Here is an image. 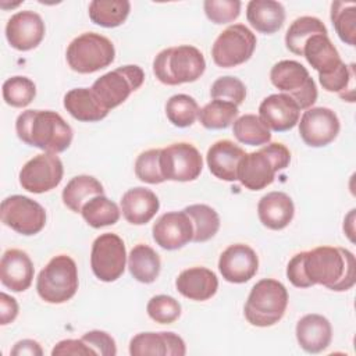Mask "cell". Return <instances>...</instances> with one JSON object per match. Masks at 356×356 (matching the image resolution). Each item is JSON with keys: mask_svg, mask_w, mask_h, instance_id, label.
Returning <instances> with one entry per match:
<instances>
[{"mask_svg": "<svg viewBox=\"0 0 356 356\" xmlns=\"http://www.w3.org/2000/svg\"><path fill=\"white\" fill-rule=\"evenodd\" d=\"M248 22L260 33H275L285 21V8L274 0H252L246 7Z\"/></svg>", "mask_w": 356, "mask_h": 356, "instance_id": "f1b7e54d", "label": "cell"}, {"mask_svg": "<svg viewBox=\"0 0 356 356\" xmlns=\"http://www.w3.org/2000/svg\"><path fill=\"white\" fill-rule=\"evenodd\" d=\"M127 264V250L124 241L111 232L99 235L90 252V267L93 274L104 282H113L118 280Z\"/></svg>", "mask_w": 356, "mask_h": 356, "instance_id": "8fae6325", "label": "cell"}, {"mask_svg": "<svg viewBox=\"0 0 356 356\" xmlns=\"http://www.w3.org/2000/svg\"><path fill=\"white\" fill-rule=\"evenodd\" d=\"M35 268L31 257L21 249H8L0 260L1 284L13 292L26 291L33 280Z\"/></svg>", "mask_w": 356, "mask_h": 356, "instance_id": "44dd1931", "label": "cell"}, {"mask_svg": "<svg viewBox=\"0 0 356 356\" xmlns=\"http://www.w3.org/2000/svg\"><path fill=\"white\" fill-rule=\"evenodd\" d=\"M339 118L327 107H310L300 117L299 135L310 147L330 145L339 134Z\"/></svg>", "mask_w": 356, "mask_h": 356, "instance_id": "9a60e30c", "label": "cell"}, {"mask_svg": "<svg viewBox=\"0 0 356 356\" xmlns=\"http://www.w3.org/2000/svg\"><path fill=\"white\" fill-rule=\"evenodd\" d=\"M36 96V86L33 81L26 76H11L3 83L4 102L17 108L26 107Z\"/></svg>", "mask_w": 356, "mask_h": 356, "instance_id": "ab89813d", "label": "cell"}, {"mask_svg": "<svg viewBox=\"0 0 356 356\" xmlns=\"http://www.w3.org/2000/svg\"><path fill=\"white\" fill-rule=\"evenodd\" d=\"M199 106L193 97L189 95H174L165 103V114L170 122L178 128L191 127L197 115H199Z\"/></svg>", "mask_w": 356, "mask_h": 356, "instance_id": "74e56055", "label": "cell"}, {"mask_svg": "<svg viewBox=\"0 0 356 356\" xmlns=\"http://www.w3.org/2000/svg\"><path fill=\"white\" fill-rule=\"evenodd\" d=\"M193 224V242H206L211 239L220 228V217L214 209L207 204H191L184 209Z\"/></svg>", "mask_w": 356, "mask_h": 356, "instance_id": "d590c367", "label": "cell"}, {"mask_svg": "<svg viewBox=\"0 0 356 356\" xmlns=\"http://www.w3.org/2000/svg\"><path fill=\"white\" fill-rule=\"evenodd\" d=\"M13 356H22V355H29V356H42L43 350L39 345V342L33 339H22L18 341L14 348L11 349Z\"/></svg>", "mask_w": 356, "mask_h": 356, "instance_id": "c3c4849f", "label": "cell"}, {"mask_svg": "<svg viewBox=\"0 0 356 356\" xmlns=\"http://www.w3.org/2000/svg\"><path fill=\"white\" fill-rule=\"evenodd\" d=\"M64 108L78 121L96 122L107 117L108 110L89 88H75L65 93Z\"/></svg>", "mask_w": 356, "mask_h": 356, "instance_id": "83f0119b", "label": "cell"}, {"mask_svg": "<svg viewBox=\"0 0 356 356\" xmlns=\"http://www.w3.org/2000/svg\"><path fill=\"white\" fill-rule=\"evenodd\" d=\"M160 152L161 149H149L140 153L135 161V175L146 184H161L165 179L160 170Z\"/></svg>", "mask_w": 356, "mask_h": 356, "instance_id": "b9f144b4", "label": "cell"}, {"mask_svg": "<svg viewBox=\"0 0 356 356\" xmlns=\"http://www.w3.org/2000/svg\"><path fill=\"white\" fill-rule=\"evenodd\" d=\"M260 222L273 231L288 227L295 214V206L289 195L284 192H270L264 195L257 204Z\"/></svg>", "mask_w": 356, "mask_h": 356, "instance_id": "484cf974", "label": "cell"}, {"mask_svg": "<svg viewBox=\"0 0 356 356\" xmlns=\"http://www.w3.org/2000/svg\"><path fill=\"white\" fill-rule=\"evenodd\" d=\"M64 167L56 153H42L24 164L19 171V185L31 193H44L54 189L63 179Z\"/></svg>", "mask_w": 356, "mask_h": 356, "instance_id": "5bb4252c", "label": "cell"}, {"mask_svg": "<svg viewBox=\"0 0 356 356\" xmlns=\"http://www.w3.org/2000/svg\"><path fill=\"white\" fill-rule=\"evenodd\" d=\"M81 214L83 220L93 228L113 225L120 220L118 206L104 195H97L89 199L82 206Z\"/></svg>", "mask_w": 356, "mask_h": 356, "instance_id": "836d02e7", "label": "cell"}, {"mask_svg": "<svg viewBox=\"0 0 356 356\" xmlns=\"http://www.w3.org/2000/svg\"><path fill=\"white\" fill-rule=\"evenodd\" d=\"M296 339L307 353H320L327 349L332 339L331 323L321 314H306L296 324Z\"/></svg>", "mask_w": 356, "mask_h": 356, "instance_id": "603a6c76", "label": "cell"}, {"mask_svg": "<svg viewBox=\"0 0 356 356\" xmlns=\"http://www.w3.org/2000/svg\"><path fill=\"white\" fill-rule=\"evenodd\" d=\"M331 21L339 39L349 46H355V36H356L355 3L334 1L331 4Z\"/></svg>", "mask_w": 356, "mask_h": 356, "instance_id": "f35d334b", "label": "cell"}, {"mask_svg": "<svg viewBox=\"0 0 356 356\" xmlns=\"http://www.w3.org/2000/svg\"><path fill=\"white\" fill-rule=\"evenodd\" d=\"M288 306V291L282 282L264 278L257 281L245 303V317L256 327H271L278 323Z\"/></svg>", "mask_w": 356, "mask_h": 356, "instance_id": "5b68a950", "label": "cell"}, {"mask_svg": "<svg viewBox=\"0 0 356 356\" xmlns=\"http://www.w3.org/2000/svg\"><path fill=\"white\" fill-rule=\"evenodd\" d=\"M145 81V72L139 65L118 67L100 78L92 85V92L100 103L110 111L124 103L129 95L138 90Z\"/></svg>", "mask_w": 356, "mask_h": 356, "instance_id": "9c48e42d", "label": "cell"}, {"mask_svg": "<svg viewBox=\"0 0 356 356\" xmlns=\"http://www.w3.org/2000/svg\"><path fill=\"white\" fill-rule=\"evenodd\" d=\"M78 268L67 254L54 256L38 275V295L47 303L60 305L70 300L78 291Z\"/></svg>", "mask_w": 356, "mask_h": 356, "instance_id": "8992f818", "label": "cell"}, {"mask_svg": "<svg viewBox=\"0 0 356 356\" xmlns=\"http://www.w3.org/2000/svg\"><path fill=\"white\" fill-rule=\"evenodd\" d=\"M210 96L213 100H224L239 106L246 97V88L243 82L235 76H221L213 82Z\"/></svg>", "mask_w": 356, "mask_h": 356, "instance_id": "7bdbcfd3", "label": "cell"}, {"mask_svg": "<svg viewBox=\"0 0 356 356\" xmlns=\"http://www.w3.org/2000/svg\"><path fill=\"white\" fill-rule=\"evenodd\" d=\"M202 168V156L191 143H172L160 152V170L165 181H195L200 175Z\"/></svg>", "mask_w": 356, "mask_h": 356, "instance_id": "4fadbf2b", "label": "cell"}, {"mask_svg": "<svg viewBox=\"0 0 356 356\" xmlns=\"http://www.w3.org/2000/svg\"><path fill=\"white\" fill-rule=\"evenodd\" d=\"M18 316V303L17 300L7 295L6 292L0 293V324L6 325L15 320Z\"/></svg>", "mask_w": 356, "mask_h": 356, "instance_id": "7dc6e473", "label": "cell"}, {"mask_svg": "<svg viewBox=\"0 0 356 356\" xmlns=\"http://www.w3.org/2000/svg\"><path fill=\"white\" fill-rule=\"evenodd\" d=\"M245 150L228 139L213 143L206 154L210 172L222 181H238V165Z\"/></svg>", "mask_w": 356, "mask_h": 356, "instance_id": "7402d4cb", "label": "cell"}, {"mask_svg": "<svg viewBox=\"0 0 356 356\" xmlns=\"http://www.w3.org/2000/svg\"><path fill=\"white\" fill-rule=\"evenodd\" d=\"M149 317L159 324H171L181 316V305L168 295L153 296L146 306Z\"/></svg>", "mask_w": 356, "mask_h": 356, "instance_id": "60d3db41", "label": "cell"}, {"mask_svg": "<svg viewBox=\"0 0 356 356\" xmlns=\"http://www.w3.org/2000/svg\"><path fill=\"white\" fill-rule=\"evenodd\" d=\"M300 108L286 93L267 96L259 106V117L268 129L284 132L299 122Z\"/></svg>", "mask_w": 356, "mask_h": 356, "instance_id": "d6986e66", "label": "cell"}, {"mask_svg": "<svg viewBox=\"0 0 356 356\" xmlns=\"http://www.w3.org/2000/svg\"><path fill=\"white\" fill-rule=\"evenodd\" d=\"M238 106L224 100H211L199 111V121L207 129H225L238 118Z\"/></svg>", "mask_w": 356, "mask_h": 356, "instance_id": "8d00e7d4", "label": "cell"}, {"mask_svg": "<svg viewBox=\"0 0 356 356\" xmlns=\"http://www.w3.org/2000/svg\"><path fill=\"white\" fill-rule=\"evenodd\" d=\"M234 136L238 142L249 146H263L270 143L271 132L259 115L245 114L234 121Z\"/></svg>", "mask_w": 356, "mask_h": 356, "instance_id": "e575fe53", "label": "cell"}, {"mask_svg": "<svg viewBox=\"0 0 356 356\" xmlns=\"http://www.w3.org/2000/svg\"><path fill=\"white\" fill-rule=\"evenodd\" d=\"M104 195L103 185L92 175H76L63 189L64 204L74 213H81L82 206L93 196Z\"/></svg>", "mask_w": 356, "mask_h": 356, "instance_id": "4dcf8cb0", "label": "cell"}, {"mask_svg": "<svg viewBox=\"0 0 356 356\" xmlns=\"http://www.w3.org/2000/svg\"><path fill=\"white\" fill-rule=\"evenodd\" d=\"M259 268L256 252L243 243L228 246L218 259V270L222 278L232 284H243L254 277Z\"/></svg>", "mask_w": 356, "mask_h": 356, "instance_id": "ac0fdd59", "label": "cell"}, {"mask_svg": "<svg viewBox=\"0 0 356 356\" xmlns=\"http://www.w3.org/2000/svg\"><path fill=\"white\" fill-rule=\"evenodd\" d=\"M206 70V60L199 49L189 44L161 50L153 61L156 78L170 86L195 82Z\"/></svg>", "mask_w": 356, "mask_h": 356, "instance_id": "277c9868", "label": "cell"}, {"mask_svg": "<svg viewBox=\"0 0 356 356\" xmlns=\"http://www.w3.org/2000/svg\"><path fill=\"white\" fill-rule=\"evenodd\" d=\"M44 22L38 13L31 10L14 14L6 25V38L11 47L28 51L40 44L44 38Z\"/></svg>", "mask_w": 356, "mask_h": 356, "instance_id": "2e32d148", "label": "cell"}, {"mask_svg": "<svg viewBox=\"0 0 356 356\" xmlns=\"http://www.w3.org/2000/svg\"><path fill=\"white\" fill-rule=\"evenodd\" d=\"M0 213L4 225L21 235H35L46 225L44 209L38 202L22 195L6 197L1 202Z\"/></svg>", "mask_w": 356, "mask_h": 356, "instance_id": "7c38bea8", "label": "cell"}, {"mask_svg": "<svg viewBox=\"0 0 356 356\" xmlns=\"http://www.w3.org/2000/svg\"><path fill=\"white\" fill-rule=\"evenodd\" d=\"M177 291L196 302H203L216 295L218 289L217 275L206 267H191L184 270L175 280Z\"/></svg>", "mask_w": 356, "mask_h": 356, "instance_id": "d4e9b609", "label": "cell"}, {"mask_svg": "<svg viewBox=\"0 0 356 356\" xmlns=\"http://www.w3.org/2000/svg\"><path fill=\"white\" fill-rule=\"evenodd\" d=\"M51 355L53 356H58V355L81 356V355H95V352L82 339H63L53 348Z\"/></svg>", "mask_w": 356, "mask_h": 356, "instance_id": "bcb514c9", "label": "cell"}, {"mask_svg": "<svg viewBox=\"0 0 356 356\" xmlns=\"http://www.w3.org/2000/svg\"><path fill=\"white\" fill-rule=\"evenodd\" d=\"M152 234L160 248L177 250L193 239V224L184 210L168 211L154 222Z\"/></svg>", "mask_w": 356, "mask_h": 356, "instance_id": "e0dca14e", "label": "cell"}, {"mask_svg": "<svg viewBox=\"0 0 356 356\" xmlns=\"http://www.w3.org/2000/svg\"><path fill=\"white\" fill-rule=\"evenodd\" d=\"M302 56L318 72V76L332 74L343 61L328 35H314L303 46Z\"/></svg>", "mask_w": 356, "mask_h": 356, "instance_id": "4316f807", "label": "cell"}, {"mask_svg": "<svg viewBox=\"0 0 356 356\" xmlns=\"http://www.w3.org/2000/svg\"><path fill=\"white\" fill-rule=\"evenodd\" d=\"M271 83L291 96L300 110L310 108L317 100V86L309 71L295 60H282L270 71Z\"/></svg>", "mask_w": 356, "mask_h": 356, "instance_id": "ba28073f", "label": "cell"}, {"mask_svg": "<svg viewBox=\"0 0 356 356\" xmlns=\"http://www.w3.org/2000/svg\"><path fill=\"white\" fill-rule=\"evenodd\" d=\"M159 207L160 202L156 193L143 186L128 189L121 197L122 216L134 225H143L149 222L159 211Z\"/></svg>", "mask_w": 356, "mask_h": 356, "instance_id": "cb8c5ba5", "label": "cell"}, {"mask_svg": "<svg viewBox=\"0 0 356 356\" xmlns=\"http://www.w3.org/2000/svg\"><path fill=\"white\" fill-rule=\"evenodd\" d=\"M254 33L243 24H234L224 29L211 47L213 61L221 68H231L246 63L256 49Z\"/></svg>", "mask_w": 356, "mask_h": 356, "instance_id": "30bf717a", "label": "cell"}, {"mask_svg": "<svg viewBox=\"0 0 356 356\" xmlns=\"http://www.w3.org/2000/svg\"><path fill=\"white\" fill-rule=\"evenodd\" d=\"M18 138L33 147L47 153H61L72 142V128L64 118L50 110H26L15 121Z\"/></svg>", "mask_w": 356, "mask_h": 356, "instance_id": "7a4b0ae2", "label": "cell"}, {"mask_svg": "<svg viewBox=\"0 0 356 356\" xmlns=\"http://www.w3.org/2000/svg\"><path fill=\"white\" fill-rule=\"evenodd\" d=\"M131 11L128 0H93L89 4V18L104 28L120 26Z\"/></svg>", "mask_w": 356, "mask_h": 356, "instance_id": "1f68e13d", "label": "cell"}, {"mask_svg": "<svg viewBox=\"0 0 356 356\" xmlns=\"http://www.w3.org/2000/svg\"><path fill=\"white\" fill-rule=\"evenodd\" d=\"M327 28L321 19L316 17H299L288 28L285 33V44L293 54L302 56V50L309 38L314 35H327Z\"/></svg>", "mask_w": 356, "mask_h": 356, "instance_id": "d6a6232c", "label": "cell"}, {"mask_svg": "<svg viewBox=\"0 0 356 356\" xmlns=\"http://www.w3.org/2000/svg\"><path fill=\"white\" fill-rule=\"evenodd\" d=\"M65 57L72 71L92 74L114 61L115 49L108 38L96 32H86L68 44Z\"/></svg>", "mask_w": 356, "mask_h": 356, "instance_id": "52a82bcc", "label": "cell"}, {"mask_svg": "<svg viewBox=\"0 0 356 356\" xmlns=\"http://www.w3.org/2000/svg\"><path fill=\"white\" fill-rule=\"evenodd\" d=\"M291 163V152L282 143L264 145L260 150L245 153L238 165V181L250 191H260L273 184L275 174Z\"/></svg>", "mask_w": 356, "mask_h": 356, "instance_id": "3957f363", "label": "cell"}, {"mask_svg": "<svg viewBox=\"0 0 356 356\" xmlns=\"http://www.w3.org/2000/svg\"><path fill=\"white\" fill-rule=\"evenodd\" d=\"M286 277L296 288L323 285L331 291L350 289L356 282V263L343 248L318 246L295 254L286 266Z\"/></svg>", "mask_w": 356, "mask_h": 356, "instance_id": "6da1fadb", "label": "cell"}, {"mask_svg": "<svg viewBox=\"0 0 356 356\" xmlns=\"http://www.w3.org/2000/svg\"><path fill=\"white\" fill-rule=\"evenodd\" d=\"M132 356H184V339L174 332H139L129 342Z\"/></svg>", "mask_w": 356, "mask_h": 356, "instance_id": "ffe728a7", "label": "cell"}, {"mask_svg": "<svg viewBox=\"0 0 356 356\" xmlns=\"http://www.w3.org/2000/svg\"><path fill=\"white\" fill-rule=\"evenodd\" d=\"M242 3L239 0H206L203 8L206 17L214 24H228L239 17Z\"/></svg>", "mask_w": 356, "mask_h": 356, "instance_id": "ee69618b", "label": "cell"}, {"mask_svg": "<svg viewBox=\"0 0 356 356\" xmlns=\"http://www.w3.org/2000/svg\"><path fill=\"white\" fill-rule=\"evenodd\" d=\"M81 339L95 352V355L115 356V353H117V346H115L114 338L104 331L93 330V331L85 332L81 337Z\"/></svg>", "mask_w": 356, "mask_h": 356, "instance_id": "f6af8a7d", "label": "cell"}, {"mask_svg": "<svg viewBox=\"0 0 356 356\" xmlns=\"http://www.w3.org/2000/svg\"><path fill=\"white\" fill-rule=\"evenodd\" d=\"M160 256L147 245L134 246L128 254V268L131 275L143 284H152L160 274Z\"/></svg>", "mask_w": 356, "mask_h": 356, "instance_id": "f546056e", "label": "cell"}]
</instances>
